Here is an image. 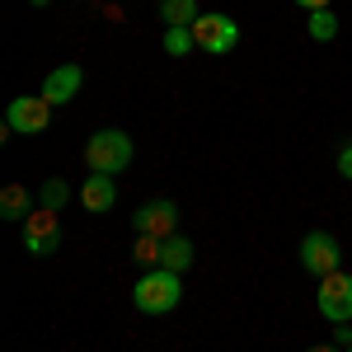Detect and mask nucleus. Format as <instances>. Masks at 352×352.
I'll return each mask as SVG.
<instances>
[{"instance_id": "obj_23", "label": "nucleus", "mask_w": 352, "mask_h": 352, "mask_svg": "<svg viewBox=\"0 0 352 352\" xmlns=\"http://www.w3.org/2000/svg\"><path fill=\"white\" fill-rule=\"evenodd\" d=\"M348 352H352V348H348Z\"/></svg>"}, {"instance_id": "obj_10", "label": "nucleus", "mask_w": 352, "mask_h": 352, "mask_svg": "<svg viewBox=\"0 0 352 352\" xmlns=\"http://www.w3.org/2000/svg\"><path fill=\"white\" fill-rule=\"evenodd\" d=\"M80 202L89 207V212H113V202H118V188H113L109 174H89L80 188Z\"/></svg>"}, {"instance_id": "obj_7", "label": "nucleus", "mask_w": 352, "mask_h": 352, "mask_svg": "<svg viewBox=\"0 0 352 352\" xmlns=\"http://www.w3.org/2000/svg\"><path fill=\"white\" fill-rule=\"evenodd\" d=\"M132 230H136V235H155V240H169V235H179V207H174L169 197H155V202L136 207Z\"/></svg>"}, {"instance_id": "obj_22", "label": "nucleus", "mask_w": 352, "mask_h": 352, "mask_svg": "<svg viewBox=\"0 0 352 352\" xmlns=\"http://www.w3.org/2000/svg\"><path fill=\"white\" fill-rule=\"evenodd\" d=\"M33 5H47V0H33Z\"/></svg>"}, {"instance_id": "obj_20", "label": "nucleus", "mask_w": 352, "mask_h": 352, "mask_svg": "<svg viewBox=\"0 0 352 352\" xmlns=\"http://www.w3.org/2000/svg\"><path fill=\"white\" fill-rule=\"evenodd\" d=\"M296 5H305V10H329V0H296Z\"/></svg>"}, {"instance_id": "obj_2", "label": "nucleus", "mask_w": 352, "mask_h": 352, "mask_svg": "<svg viewBox=\"0 0 352 352\" xmlns=\"http://www.w3.org/2000/svg\"><path fill=\"white\" fill-rule=\"evenodd\" d=\"M85 164H89V174H122L127 164H132V136L118 132V127H104V132H94L85 141Z\"/></svg>"}, {"instance_id": "obj_4", "label": "nucleus", "mask_w": 352, "mask_h": 352, "mask_svg": "<svg viewBox=\"0 0 352 352\" xmlns=\"http://www.w3.org/2000/svg\"><path fill=\"white\" fill-rule=\"evenodd\" d=\"M320 315L333 324H352V272H329L320 277Z\"/></svg>"}, {"instance_id": "obj_12", "label": "nucleus", "mask_w": 352, "mask_h": 352, "mask_svg": "<svg viewBox=\"0 0 352 352\" xmlns=\"http://www.w3.org/2000/svg\"><path fill=\"white\" fill-rule=\"evenodd\" d=\"M160 19L164 28H192L202 14H197V0H160Z\"/></svg>"}, {"instance_id": "obj_15", "label": "nucleus", "mask_w": 352, "mask_h": 352, "mask_svg": "<svg viewBox=\"0 0 352 352\" xmlns=\"http://www.w3.org/2000/svg\"><path fill=\"white\" fill-rule=\"evenodd\" d=\"M310 38H315V43H333V38H338L333 10H310Z\"/></svg>"}, {"instance_id": "obj_8", "label": "nucleus", "mask_w": 352, "mask_h": 352, "mask_svg": "<svg viewBox=\"0 0 352 352\" xmlns=\"http://www.w3.org/2000/svg\"><path fill=\"white\" fill-rule=\"evenodd\" d=\"M338 240L329 235V230H310L305 240H300V268L315 272V277H329V272H338Z\"/></svg>"}, {"instance_id": "obj_11", "label": "nucleus", "mask_w": 352, "mask_h": 352, "mask_svg": "<svg viewBox=\"0 0 352 352\" xmlns=\"http://www.w3.org/2000/svg\"><path fill=\"white\" fill-rule=\"evenodd\" d=\"M33 212H38V207H33V192H28L24 184H5V188H0V217L5 221H28Z\"/></svg>"}, {"instance_id": "obj_19", "label": "nucleus", "mask_w": 352, "mask_h": 352, "mask_svg": "<svg viewBox=\"0 0 352 352\" xmlns=\"http://www.w3.org/2000/svg\"><path fill=\"white\" fill-rule=\"evenodd\" d=\"M333 338H338L343 348H352V329H348V324H338V333H333Z\"/></svg>"}, {"instance_id": "obj_21", "label": "nucleus", "mask_w": 352, "mask_h": 352, "mask_svg": "<svg viewBox=\"0 0 352 352\" xmlns=\"http://www.w3.org/2000/svg\"><path fill=\"white\" fill-rule=\"evenodd\" d=\"M305 352H338V348H329V343H320V348H305Z\"/></svg>"}, {"instance_id": "obj_17", "label": "nucleus", "mask_w": 352, "mask_h": 352, "mask_svg": "<svg viewBox=\"0 0 352 352\" xmlns=\"http://www.w3.org/2000/svg\"><path fill=\"white\" fill-rule=\"evenodd\" d=\"M197 47V38H192V28H164V52L169 56H184Z\"/></svg>"}, {"instance_id": "obj_14", "label": "nucleus", "mask_w": 352, "mask_h": 352, "mask_svg": "<svg viewBox=\"0 0 352 352\" xmlns=\"http://www.w3.org/2000/svg\"><path fill=\"white\" fill-rule=\"evenodd\" d=\"M71 202V188H66V179H47L43 188H38V207H47V212H61Z\"/></svg>"}, {"instance_id": "obj_9", "label": "nucleus", "mask_w": 352, "mask_h": 352, "mask_svg": "<svg viewBox=\"0 0 352 352\" xmlns=\"http://www.w3.org/2000/svg\"><path fill=\"white\" fill-rule=\"evenodd\" d=\"M80 85H85V71L80 66H56V71H47V80H43V99L47 104H71L76 94H80Z\"/></svg>"}, {"instance_id": "obj_13", "label": "nucleus", "mask_w": 352, "mask_h": 352, "mask_svg": "<svg viewBox=\"0 0 352 352\" xmlns=\"http://www.w3.org/2000/svg\"><path fill=\"white\" fill-rule=\"evenodd\" d=\"M188 263H192V240H184V235H169V240H164V249H160V268L184 272Z\"/></svg>"}, {"instance_id": "obj_6", "label": "nucleus", "mask_w": 352, "mask_h": 352, "mask_svg": "<svg viewBox=\"0 0 352 352\" xmlns=\"http://www.w3.org/2000/svg\"><path fill=\"white\" fill-rule=\"evenodd\" d=\"M24 249L33 258H47V254L61 249V221H56V212L38 207V212L24 221Z\"/></svg>"}, {"instance_id": "obj_1", "label": "nucleus", "mask_w": 352, "mask_h": 352, "mask_svg": "<svg viewBox=\"0 0 352 352\" xmlns=\"http://www.w3.org/2000/svg\"><path fill=\"white\" fill-rule=\"evenodd\" d=\"M179 300H184V282H179V272H169V268L141 272V282L132 287V305L141 315H169Z\"/></svg>"}, {"instance_id": "obj_3", "label": "nucleus", "mask_w": 352, "mask_h": 352, "mask_svg": "<svg viewBox=\"0 0 352 352\" xmlns=\"http://www.w3.org/2000/svg\"><path fill=\"white\" fill-rule=\"evenodd\" d=\"M47 122H52V104H47L43 94H19V99H10V109H5V127H10V132L38 136V132H47Z\"/></svg>"}, {"instance_id": "obj_5", "label": "nucleus", "mask_w": 352, "mask_h": 352, "mask_svg": "<svg viewBox=\"0 0 352 352\" xmlns=\"http://www.w3.org/2000/svg\"><path fill=\"white\" fill-rule=\"evenodd\" d=\"M192 38H197L202 52L221 56V52H230V47L240 43V24H235L230 14H202V19L192 24Z\"/></svg>"}, {"instance_id": "obj_18", "label": "nucleus", "mask_w": 352, "mask_h": 352, "mask_svg": "<svg viewBox=\"0 0 352 352\" xmlns=\"http://www.w3.org/2000/svg\"><path fill=\"white\" fill-rule=\"evenodd\" d=\"M338 174H343V179H352V141L338 151Z\"/></svg>"}, {"instance_id": "obj_16", "label": "nucleus", "mask_w": 352, "mask_h": 352, "mask_svg": "<svg viewBox=\"0 0 352 352\" xmlns=\"http://www.w3.org/2000/svg\"><path fill=\"white\" fill-rule=\"evenodd\" d=\"M160 249H164V240H155V235H136L132 258L141 263V268H160Z\"/></svg>"}]
</instances>
